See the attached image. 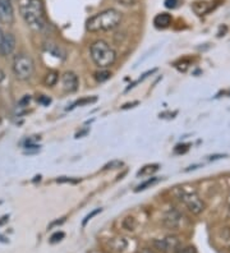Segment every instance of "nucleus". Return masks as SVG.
Listing matches in <instances>:
<instances>
[{
  "label": "nucleus",
  "mask_w": 230,
  "mask_h": 253,
  "mask_svg": "<svg viewBox=\"0 0 230 253\" xmlns=\"http://www.w3.org/2000/svg\"><path fill=\"white\" fill-rule=\"evenodd\" d=\"M21 13L26 23L35 31L43 32L47 28V19L45 16L43 0H27L21 5Z\"/></svg>",
  "instance_id": "1"
},
{
  "label": "nucleus",
  "mask_w": 230,
  "mask_h": 253,
  "mask_svg": "<svg viewBox=\"0 0 230 253\" xmlns=\"http://www.w3.org/2000/svg\"><path fill=\"white\" fill-rule=\"evenodd\" d=\"M122 22V13L117 9H105L95 16L90 17L86 22L87 31L100 32L110 31L117 28Z\"/></svg>",
  "instance_id": "2"
},
{
  "label": "nucleus",
  "mask_w": 230,
  "mask_h": 253,
  "mask_svg": "<svg viewBox=\"0 0 230 253\" xmlns=\"http://www.w3.org/2000/svg\"><path fill=\"white\" fill-rule=\"evenodd\" d=\"M92 62L100 69H106L115 63L117 53L115 50L104 40H97L91 45L90 49Z\"/></svg>",
  "instance_id": "3"
},
{
  "label": "nucleus",
  "mask_w": 230,
  "mask_h": 253,
  "mask_svg": "<svg viewBox=\"0 0 230 253\" xmlns=\"http://www.w3.org/2000/svg\"><path fill=\"white\" fill-rule=\"evenodd\" d=\"M12 69L17 80L27 81L34 76L35 63L30 55L18 54V55H15L14 59H13Z\"/></svg>",
  "instance_id": "4"
},
{
  "label": "nucleus",
  "mask_w": 230,
  "mask_h": 253,
  "mask_svg": "<svg viewBox=\"0 0 230 253\" xmlns=\"http://www.w3.org/2000/svg\"><path fill=\"white\" fill-rule=\"evenodd\" d=\"M179 200L194 215H198V213H201L205 210V204H203V201L199 198V196L197 195L196 192L182 189L181 193H179Z\"/></svg>",
  "instance_id": "5"
},
{
  "label": "nucleus",
  "mask_w": 230,
  "mask_h": 253,
  "mask_svg": "<svg viewBox=\"0 0 230 253\" xmlns=\"http://www.w3.org/2000/svg\"><path fill=\"white\" fill-rule=\"evenodd\" d=\"M153 247L161 252H177L181 248V241L177 237H165L163 239H155L153 241Z\"/></svg>",
  "instance_id": "6"
},
{
  "label": "nucleus",
  "mask_w": 230,
  "mask_h": 253,
  "mask_svg": "<svg viewBox=\"0 0 230 253\" xmlns=\"http://www.w3.org/2000/svg\"><path fill=\"white\" fill-rule=\"evenodd\" d=\"M15 49V37L9 32H3L0 28V55L8 56Z\"/></svg>",
  "instance_id": "7"
},
{
  "label": "nucleus",
  "mask_w": 230,
  "mask_h": 253,
  "mask_svg": "<svg viewBox=\"0 0 230 253\" xmlns=\"http://www.w3.org/2000/svg\"><path fill=\"white\" fill-rule=\"evenodd\" d=\"M0 23L13 25L14 23V9L12 0H0Z\"/></svg>",
  "instance_id": "8"
},
{
  "label": "nucleus",
  "mask_w": 230,
  "mask_h": 253,
  "mask_svg": "<svg viewBox=\"0 0 230 253\" xmlns=\"http://www.w3.org/2000/svg\"><path fill=\"white\" fill-rule=\"evenodd\" d=\"M61 84H63V88L67 92H74V91L78 90V86H80L78 76L73 72H65L61 76Z\"/></svg>",
  "instance_id": "9"
},
{
  "label": "nucleus",
  "mask_w": 230,
  "mask_h": 253,
  "mask_svg": "<svg viewBox=\"0 0 230 253\" xmlns=\"http://www.w3.org/2000/svg\"><path fill=\"white\" fill-rule=\"evenodd\" d=\"M181 213L177 210H169L168 212L164 215L163 222L164 225L168 229H177L179 225H181Z\"/></svg>",
  "instance_id": "10"
},
{
  "label": "nucleus",
  "mask_w": 230,
  "mask_h": 253,
  "mask_svg": "<svg viewBox=\"0 0 230 253\" xmlns=\"http://www.w3.org/2000/svg\"><path fill=\"white\" fill-rule=\"evenodd\" d=\"M172 21L173 18L170 14H168V13H160V14H157L153 18V25L159 30H164V28H168L169 26L172 25Z\"/></svg>",
  "instance_id": "11"
},
{
  "label": "nucleus",
  "mask_w": 230,
  "mask_h": 253,
  "mask_svg": "<svg viewBox=\"0 0 230 253\" xmlns=\"http://www.w3.org/2000/svg\"><path fill=\"white\" fill-rule=\"evenodd\" d=\"M45 50L49 54H51L52 56H55V58L59 59H65V51L61 49L59 45L54 42H46L45 43Z\"/></svg>",
  "instance_id": "12"
},
{
  "label": "nucleus",
  "mask_w": 230,
  "mask_h": 253,
  "mask_svg": "<svg viewBox=\"0 0 230 253\" xmlns=\"http://www.w3.org/2000/svg\"><path fill=\"white\" fill-rule=\"evenodd\" d=\"M59 81V73L55 71H50L47 72V74L44 78V84L46 87H54Z\"/></svg>",
  "instance_id": "13"
},
{
  "label": "nucleus",
  "mask_w": 230,
  "mask_h": 253,
  "mask_svg": "<svg viewBox=\"0 0 230 253\" xmlns=\"http://www.w3.org/2000/svg\"><path fill=\"white\" fill-rule=\"evenodd\" d=\"M193 10L198 16H202V14H206L211 10V5L206 1H196V3H193Z\"/></svg>",
  "instance_id": "14"
},
{
  "label": "nucleus",
  "mask_w": 230,
  "mask_h": 253,
  "mask_svg": "<svg viewBox=\"0 0 230 253\" xmlns=\"http://www.w3.org/2000/svg\"><path fill=\"white\" fill-rule=\"evenodd\" d=\"M159 169V165L157 164H152V165H146V167L141 168V170H138L137 176H144V175H151L156 170Z\"/></svg>",
  "instance_id": "15"
},
{
  "label": "nucleus",
  "mask_w": 230,
  "mask_h": 253,
  "mask_svg": "<svg viewBox=\"0 0 230 253\" xmlns=\"http://www.w3.org/2000/svg\"><path fill=\"white\" fill-rule=\"evenodd\" d=\"M159 178L157 176H152V178H148L147 180H144L143 183H141L139 185H137V188L135 189V192H141V191H144V189L150 188L151 185L156 184L157 182H159Z\"/></svg>",
  "instance_id": "16"
},
{
  "label": "nucleus",
  "mask_w": 230,
  "mask_h": 253,
  "mask_svg": "<svg viewBox=\"0 0 230 253\" xmlns=\"http://www.w3.org/2000/svg\"><path fill=\"white\" fill-rule=\"evenodd\" d=\"M110 77H111V73L107 71V69H100V71L95 73V80L97 81V82H100V84L107 81Z\"/></svg>",
  "instance_id": "17"
},
{
  "label": "nucleus",
  "mask_w": 230,
  "mask_h": 253,
  "mask_svg": "<svg viewBox=\"0 0 230 253\" xmlns=\"http://www.w3.org/2000/svg\"><path fill=\"white\" fill-rule=\"evenodd\" d=\"M96 101H97V97H96V96H92V97H83V99L78 100L73 106H83L87 105V104H93V102Z\"/></svg>",
  "instance_id": "18"
},
{
  "label": "nucleus",
  "mask_w": 230,
  "mask_h": 253,
  "mask_svg": "<svg viewBox=\"0 0 230 253\" xmlns=\"http://www.w3.org/2000/svg\"><path fill=\"white\" fill-rule=\"evenodd\" d=\"M123 167V163L119 160H113L110 163H107L106 165L104 167V170H109V169H119V168Z\"/></svg>",
  "instance_id": "19"
},
{
  "label": "nucleus",
  "mask_w": 230,
  "mask_h": 253,
  "mask_svg": "<svg viewBox=\"0 0 230 253\" xmlns=\"http://www.w3.org/2000/svg\"><path fill=\"white\" fill-rule=\"evenodd\" d=\"M123 226L127 229V230H133L136 226V222L133 217H126L124 222H123Z\"/></svg>",
  "instance_id": "20"
},
{
  "label": "nucleus",
  "mask_w": 230,
  "mask_h": 253,
  "mask_svg": "<svg viewBox=\"0 0 230 253\" xmlns=\"http://www.w3.org/2000/svg\"><path fill=\"white\" fill-rule=\"evenodd\" d=\"M165 6L168 9H175L181 4V0H165Z\"/></svg>",
  "instance_id": "21"
},
{
  "label": "nucleus",
  "mask_w": 230,
  "mask_h": 253,
  "mask_svg": "<svg viewBox=\"0 0 230 253\" xmlns=\"http://www.w3.org/2000/svg\"><path fill=\"white\" fill-rule=\"evenodd\" d=\"M65 237V234L63 232H56L55 234H52L51 238H50V242L51 243H58V242L63 241V238Z\"/></svg>",
  "instance_id": "22"
},
{
  "label": "nucleus",
  "mask_w": 230,
  "mask_h": 253,
  "mask_svg": "<svg viewBox=\"0 0 230 253\" xmlns=\"http://www.w3.org/2000/svg\"><path fill=\"white\" fill-rule=\"evenodd\" d=\"M101 211H102V209H96V210H93V211H92V212H90L89 215H87V216L85 217V220H83V222H82L83 225H86L87 222H89L90 220L92 219V217L96 216V215H98V213L101 212Z\"/></svg>",
  "instance_id": "23"
},
{
  "label": "nucleus",
  "mask_w": 230,
  "mask_h": 253,
  "mask_svg": "<svg viewBox=\"0 0 230 253\" xmlns=\"http://www.w3.org/2000/svg\"><path fill=\"white\" fill-rule=\"evenodd\" d=\"M58 183H78V179H73V178H68V176H60L56 179Z\"/></svg>",
  "instance_id": "24"
},
{
  "label": "nucleus",
  "mask_w": 230,
  "mask_h": 253,
  "mask_svg": "<svg viewBox=\"0 0 230 253\" xmlns=\"http://www.w3.org/2000/svg\"><path fill=\"white\" fill-rule=\"evenodd\" d=\"M175 253H197V252L194 247H184V248L181 247Z\"/></svg>",
  "instance_id": "25"
},
{
  "label": "nucleus",
  "mask_w": 230,
  "mask_h": 253,
  "mask_svg": "<svg viewBox=\"0 0 230 253\" xmlns=\"http://www.w3.org/2000/svg\"><path fill=\"white\" fill-rule=\"evenodd\" d=\"M117 1L124 6H132V5H135L137 0H117Z\"/></svg>",
  "instance_id": "26"
},
{
  "label": "nucleus",
  "mask_w": 230,
  "mask_h": 253,
  "mask_svg": "<svg viewBox=\"0 0 230 253\" xmlns=\"http://www.w3.org/2000/svg\"><path fill=\"white\" fill-rule=\"evenodd\" d=\"M30 101H31V96L25 95V97L19 101V106H22V108H23V106H27L28 104H30Z\"/></svg>",
  "instance_id": "27"
},
{
  "label": "nucleus",
  "mask_w": 230,
  "mask_h": 253,
  "mask_svg": "<svg viewBox=\"0 0 230 253\" xmlns=\"http://www.w3.org/2000/svg\"><path fill=\"white\" fill-rule=\"evenodd\" d=\"M39 102H40V104H43V105H49L50 102H51V100L49 99V97H47V96H40V97H39Z\"/></svg>",
  "instance_id": "28"
},
{
  "label": "nucleus",
  "mask_w": 230,
  "mask_h": 253,
  "mask_svg": "<svg viewBox=\"0 0 230 253\" xmlns=\"http://www.w3.org/2000/svg\"><path fill=\"white\" fill-rule=\"evenodd\" d=\"M64 221H65L64 217H63V219H61V220H55V221H52L51 224H50L49 228H52V226H55V225H61V224H63V222H64Z\"/></svg>",
  "instance_id": "29"
},
{
  "label": "nucleus",
  "mask_w": 230,
  "mask_h": 253,
  "mask_svg": "<svg viewBox=\"0 0 230 253\" xmlns=\"http://www.w3.org/2000/svg\"><path fill=\"white\" fill-rule=\"evenodd\" d=\"M135 105H138V101H135V102H131V104H126V105H123V110H126V109H129V108H133Z\"/></svg>",
  "instance_id": "30"
},
{
  "label": "nucleus",
  "mask_w": 230,
  "mask_h": 253,
  "mask_svg": "<svg viewBox=\"0 0 230 253\" xmlns=\"http://www.w3.org/2000/svg\"><path fill=\"white\" fill-rule=\"evenodd\" d=\"M8 219H9V216L8 215H4L1 219H0V225H3V224H5L6 221H8Z\"/></svg>",
  "instance_id": "31"
},
{
  "label": "nucleus",
  "mask_w": 230,
  "mask_h": 253,
  "mask_svg": "<svg viewBox=\"0 0 230 253\" xmlns=\"http://www.w3.org/2000/svg\"><path fill=\"white\" fill-rule=\"evenodd\" d=\"M4 80H5V73H4V72L0 69V84H1Z\"/></svg>",
  "instance_id": "32"
},
{
  "label": "nucleus",
  "mask_w": 230,
  "mask_h": 253,
  "mask_svg": "<svg viewBox=\"0 0 230 253\" xmlns=\"http://www.w3.org/2000/svg\"><path fill=\"white\" fill-rule=\"evenodd\" d=\"M0 242H3V243H6V238H4V237H1V235H0Z\"/></svg>",
  "instance_id": "33"
},
{
  "label": "nucleus",
  "mask_w": 230,
  "mask_h": 253,
  "mask_svg": "<svg viewBox=\"0 0 230 253\" xmlns=\"http://www.w3.org/2000/svg\"><path fill=\"white\" fill-rule=\"evenodd\" d=\"M142 253H155V252H152V251H150V250H144Z\"/></svg>",
  "instance_id": "34"
}]
</instances>
